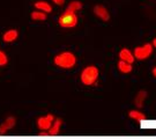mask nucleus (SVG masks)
<instances>
[{"label": "nucleus", "mask_w": 156, "mask_h": 140, "mask_svg": "<svg viewBox=\"0 0 156 140\" xmlns=\"http://www.w3.org/2000/svg\"><path fill=\"white\" fill-rule=\"evenodd\" d=\"M58 22H59V26L62 28H73L78 24V15L76 13H73L66 9L59 16Z\"/></svg>", "instance_id": "7ed1b4c3"}, {"label": "nucleus", "mask_w": 156, "mask_h": 140, "mask_svg": "<svg viewBox=\"0 0 156 140\" xmlns=\"http://www.w3.org/2000/svg\"><path fill=\"white\" fill-rule=\"evenodd\" d=\"M46 135H49V131H48V132H41V133H39V137H46Z\"/></svg>", "instance_id": "6ab92c4d"}, {"label": "nucleus", "mask_w": 156, "mask_h": 140, "mask_svg": "<svg viewBox=\"0 0 156 140\" xmlns=\"http://www.w3.org/2000/svg\"><path fill=\"white\" fill-rule=\"evenodd\" d=\"M94 14L98 17L100 20L104 21V22H106V21H109V20H110V13H109V11H108V8H106L105 6H103V5H96L94 7Z\"/></svg>", "instance_id": "423d86ee"}, {"label": "nucleus", "mask_w": 156, "mask_h": 140, "mask_svg": "<svg viewBox=\"0 0 156 140\" xmlns=\"http://www.w3.org/2000/svg\"><path fill=\"white\" fill-rule=\"evenodd\" d=\"M62 125V119H56V120L53 122V124H52L51 129L49 130V135H57L58 133H59V131H60Z\"/></svg>", "instance_id": "f8f14e48"}, {"label": "nucleus", "mask_w": 156, "mask_h": 140, "mask_svg": "<svg viewBox=\"0 0 156 140\" xmlns=\"http://www.w3.org/2000/svg\"><path fill=\"white\" fill-rule=\"evenodd\" d=\"M128 117L131 118V119H133V120H135V122H138V123L144 122L147 118L145 113L141 112L140 110H131V111L128 112Z\"/></svg>", "instance_id": "9b49d317"}, {"label": "nucleus", "mask_w": 156, "mask_h": 140, "mask_svg": "<svg viewBox=\"0 0 156 140\" xmlns=\"http://www.w3.org/2000/svg\"><path fill=\"white\" fill-rule=\"evenodd\" d=\"M117 67H118V71H119L120 73H123V74H129V73L133 71L132 64L123 62V60H119V62H118Z\"/></svg>", "instance_id": "9d476101"}, {"label": "nucleus", "mask_w": 156, "mask_h": 140, "mask_svg": "<svg viewBox=\"0 0 156 140\" xmlns=\"http://www.w3.org/2000/svg\"><path fill=\"white\" fill-rule=\"evenodd\" d=\"M55 122L53 115H46L44 117H39L37 119V126L43 131H49Z\"/></svg>", "instance_id": "39448f33"}, {"label": "nucleus", "mask_w": 156, "mask_h": 140, "mask_svg": "<svg viewBox=\"0 0 156 140\" xmlns=\"http://www.w3.org/2000/svg\"><path fill=\"white\" fill-rule=\"evenodd\" d=\"M154 49H155V48L153 46L151 43H146V44H144V45L136 46L133 51L134 57H135L136 60H140V62L146 60V59H148V58L153 55Z\"/></svg>", "instance_id": "20e7f679"}, {"label": "nucleus", "mask_w": 156, "mask_h": 140, "mask_svg": "<svg viewBox=\"0 0 156 140\" xmlns=\"http://www.w3.org/2000/svg\"><path fill=\"white\" fill-rule=\"evenodd\" d=\"M82 7H83V5H82L81 1L74 0V1H71V2L68 4V6H67V11L73 12V13H76L78 11L82 9Z\"/></svg>", "instance_id": "2eb2a0df"}, {"label": "nucleus", "mask_w": 156, "mask_h": 140, "mask_svg": "<svg viewBox=\"0 0 156 140\" xmlns=\"http://www.w3.org/2000/svg\"><path fill=\"white\" fill-rule=\"evenodd\" d=\"M31 19L35 21H44L46 20V14L42 11H36L31 13Z\"/></svg>", "instance_id": "dca6fc26"}, {"label": "nucleus", "mask_w": 156, "mask_h": 140, "mask_svg": "<svg viewBox=\"0 0 156 140\" xmlns=\"http://www.w3.org/2000/svg\"><path fill=\"white\" fill-rule=\"evenodd\" d=\"M53 62L58 67L64 68V70H69L75 66L76 64V57L73 52L69 51H64L62 53L57 55L53 59Z\"/></svg>", "instance_id": "f257e3e1"}, {"label": "nucleus", "mask_w": 156, "mask_h": 140, "mask_svg": "<svg viewBox=\"0 0 156 140\" xmlns=\"http://www.w3.org/2000/svg\"><path fill=\"white\" fill-rule=\"evenodd\" d=\"M17 31L15 29H12V30H8V31H6L5 34H4V41L7 42V43H11V42H14L15 39L17 38Z\"/></svg>", "instance_id": "ddd939ff"}, {"label": "nucleus", "mask_w": 156, "mask_h": 140, "mask_svg": "<svg viewBox=\"0 0 156 140\" xmlns=\"http://www.w3.org/2000/svg\"><path fill=\"white\" fill-rule=\"evenodd\" d=\"M98 75H100L98 68L94 66V65H90V66H87V67H84L82 70L80 79H81V82L84 86H93V84H96Z\"/></svg>", "instance_id": "f03ea898"}, {"label": "nucleus", "mask_w": 156, "mask_h": 140, "mask_svg": "<svg viewBox=\"0 0 156 140\" xmlns=\"http://www.w3.org/2000/svg\"><path fill=\"white\" fill-rule=\"evenodd\" d=\"M119 60L133 64L134 60H135V57H134V53L132 51L126 49V48H124V49H122V50L119 51Z\"/></svg>", "instance_id": "0eeeda50"}, {"label": "nucleus", "mask_w": 156, "mask_h": 140, "mask_svg": "<svg viewBox=\"0 0 156 140\" xmlns=\"http://www.w3.org/2000/svg\"><path fill=\"white\" fill-rule=\"evenodd\" d=\"M7 62H8V59H7L6 53L2 52V51H0V66H5Z\"/></svg>", "instance_id": "f3484780"}, {"label": "nucleus", "mask_w": 156, "mask_h": 140, "mask_svg": "<svg viewBox=\"0 0 156 140\" xmlns=\"http://www.w3.org/2000/svg\"><path fill=\"white\" fill-rule=\"evenodd\" d=\"M52 1L58 6H62L64 4H65V0H52Z\"/></svg>", "instance_id": "a211bd4d"}, {"label": "nucleus", "mask_w": 156, "mask_h": 140, "mask_svg": "<svg viewBox=\"0 0 156 140\" xmlns=\"http://www.w3.org/2000/svg\"><path fill=\"white\" fill-rule=\"evenodd\" d=\"M147 97H148V93L146 90H140V92H138V94L134 97V106H136L138 109L144 108Z\"/></svg>", "instance_id": "6e6552de"}, {"label": "nucleus", "mask_w": 156, "mask_h": 140, "mask_svg": "<svg viewBox=\"0 0 156 140\" xmlns=\"http://www.w3.org/2000/svg\"><path fill=\"white\" fill-rule=\"evenodd\" d=\"M14 125H15V118L8 117L4 123L0 125V135H5L7 131H9L11 129H13Z\"/></svg>", "instance_id": "1a4fd4ad"}, {"label": "nucleus", "mask_w": 156, "mask_h": 140, "mask_svg": "<svg viewBox=\"0 0 156 140\" xmlns=\"http://www.w3.org/2000/svg\"><path fill=\"white\" fill-rule=\"evenodd\" d=\"M35 7L36 8H38L39 11L44 12V13H51L52 12V7L49 2H46V1H37L36 4H35Z\"/></svg>", "instance_id": "4468645a"}, {"label": "nucleus", "mask_w": 156, "mask_h": 140, "mask_svg": "<svg viewBox=\"0 0 156 140\" xmlns=\"http://www.w3.org/2000/svg\"><path fill=\"white\" fill-rule=\"evenodd\" d=\"M151 44H153V46H154V48H155L156 49V37L154 39H153V42H151Z\"/></svg>", "instance_id": "412c9836"}, {"label": "nucleus", "mask_w": 156, "mask_h": 140, "mask_svg": "<svg viewBox=\"0 0 156 140\" xmlns=\"http://www.w3.org/2000/svg\"><path fill=\"white\" fill-rule=\"evenodd\" d=\"M151 74H153V77H154V78H156V66L151 70Z\"/></svg>", "instance_id": "aec40b11"}]
</instances>
